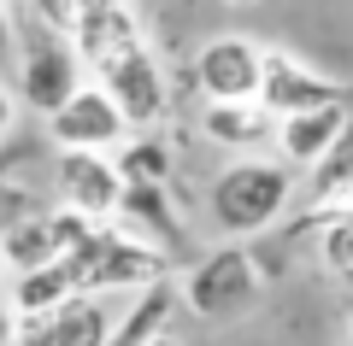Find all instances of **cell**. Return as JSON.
<instances>
[{"instance_id": "obj_13", "label": "cell", "mask_w": 353, "mask_h": 346, "mask_svg": "<svg viewBox=\"0 0 353 346\" xmlns=\"http://www.w3.org/2000/svg\"><path fill=\"white\" fill-rule=\"evenodd\" d=\"M201 136L212 141V147H230L236 159H253L259 147L277 141V118H271L259 100H206Z\"/></svg>"}, {"instance_id": "obj_19", "label": "cell", "mask_w": 353, "mask_h": 346, "mask_svg": "<svg viewBox=\"0 0 353 346\" xmlns=\"http://www.w3.org/2000/svg\"><path fill=\"white\" fill-rule=\"evenodd\" d=\"M88 0H24V18L30 30H48V36H77V18H83Z\"/></svg>"}, {"instance_id": "obj_12", "label": "cell", "mask_w": 353, "mask_h": 346, "mask_svg": "<svg viewBox=\"0 0 353 346\" xmlns=\"http://www.w3.org/2000/svg\"><path fill=\"white\" fill-rule=\"evenodd\" d=\"M353 129L347 118V100H336V106H318V111H294V118H277V159L289 164V171H312L318 159H324L330 147H336L341 136Z\"/></svg>"}, {"instance_id": "obj_10", "label": "cell", "mask_w": 353, "mask_h": 346, "mask_svg": "<svg viewBox=\"0 0 353 346\" xmlns=\"http://www.w3.org/2000/svg\"><path fill=\"white\" fill-rule=\"evenodd\" d=\"M112 223L130 229L136 241H148V247H159L165 259H183L189 252V241H183V211H176V199H171L165 182H124Z\"/></svg>"}, {"instance_id": "obj_3", "label": "cell", "mask_w": 353, "mask_h": 346, "mask_svg": "<svg viewBox=\"0 0 353 346\" xmlns=\"http://www.w3.org/2000/svg\"><path fill=\"white\" fill-rule=\"evenodd\" d=\"M59 264L71 270L77 294H94V299H112V294L130 299L153 282H171V259L148 241H136L130 229H118V223H88V235Z\"/></svg>"}, {"instance_id": "obj_8", "label": "cell", "mask_w": 353, "mask_h": 346, "mask_svg": "<svg viewBox=\"0 0 353 346\" xmlns=\"http://www.w3.org/2000/svg\"><path fill=\"white\" fill-rule=\"evenodd\" d=\"M259 76H265V47L241 30L212 36L194 53V88L206 100H259Z\"/></svg>"}, {"instance_id": "obj_2", "label": "cell", "mask_w": 353, "mask_h": 346, "mask_svg": "<svg viewBox=\"0 0 353 346\" xmlns=\"http://www.w3.org/2000/svg\"><path fill=\"white\" fill-rule=\"evenodd\" d=\"M294 188H301V176L283 159H265V153L230 159L224 171L212 176V188H206V211H212L218 235L253 241V235H265V229H277L294 211Z\"/></svg>"}, {"instance_id": "obj_7", "label": "cell", "mask_w": 353, "mask_h": 346, "mask_svg": "<svg viewBox=\"0 0 353 346\" xmlns=\"http://www.w3.org/2000/svg\"><path fill=\"white\" fill-rule=\"evenodd\" d=\"M48 136H53V147H71V153H118L136 129L124 124V111H118L94 83H83L48 118Z\"/></svg>"}, {"instance_id": "obj_5", "label": "cell", "mask_w": 353, "mask_h": 346, "mask_svg": "<svg viewBox=\"0 0 353 346\" xmlns=\"http://www.w3.org/2000/svg\"><path fill=\"white\" fill-rule=\"evenodd\" d=\"M83 59L65 36H48V30H30V41H18V106H30L36 118H53L65 100L83 88Z\"/></svg>"}, {"instance_id": "obj_23", "label": "cell", "mask_w": 353, "mask_h": 346, "mask_svg": "<svg viewBox=\"0 0 353 346\" xmlns=\"http://www.w3.org/2000/svg\"><path fill=\"white\" fill-rule=\"evenodd\" d=\"M148 346H183V340H176V334H171V329H165V334H159V340H148Z\"/></svg>"}, {"instance_id": "obj_18", "label": "cell", "mask_w": 353, "mask_h": 346, "mask_svg": "<svg viewBox=\"0 0 353 346\" xmlns=\"http://www.w3.org/2000/svg\"><path fill=\"white\" fill-rule=\"evenodd\" d=\"M312 235H318V259H324V270L353 294V223L336 217V223H318Z\"/></svg>"}, {"instance_id": "obj_17", "label": "cell", "mask_w": 353, "mask_h": 346, "mask_svg": "<svg viewBox=\"0 0 353 346\" xmlns=\"http://www.w3.org/2000/svg\"><path fill=\"white\" fill-rule=\"evenodd\" d=\"M112 164H118V176H124V182H171V171H176L171 147H165L153 129H136V136L112 153Z\"/></svg>"}, {"instance_id": "obj_22", "label": "cell", "mask_w": 353, "mask_h": 346, "mask_svg": "<svg viewBox=\"0 0 353 346\" xmlns=\"http://www.w3.org/2000/svg\"><path fill=\"white\" fill-rule=\"evenodd\" d=\"M12 340H18V311L6 299V288H0V346H12Z\"/></svg>"}, {"instance_id": "obj_14", "label": "cell", "mask_w": 353, "mask_h": 346, "mask_svg": "<svg viewBox=\"0 0 353 346\" xmlns=\"http://www.w3.org/2000/svg\"><path fill=\"white\" fill-rule=\"evenodd\" d=\"M176 276L171 282H153V288H141V294H130L124 299V311L112 317V329H106V346H148V340H159L165 329H171V317H176Z\"/></svg>"}, {"instance_id": "obj_6", "label": "cell", "mask_w": 353, "mask_h": 346, "mask_svg": "<svg viewBox=\"0 0 353 346\" xmlns=\"http://www.w3.org/2000/svg\"><path fill=\"white\" fill-rule=\"evenodd\" d=\"M118 194H124V176H118L112 153L53 147V206L77 211V217H88V223H112Z\"/></svg>"}, {"instance_id": "obj_26", "label": "cell", "mask_w": 353, "mask_h": 346, "mask_svg": "<svg viewBox=\"0 0 353 346\" xmlns=\"http://www.w3.org/2000/svg\"><path fill=\"white\" fill-rule=\"evenodd\" d=\"M347 323H353V305H347Z\"/></svg>"}, {"instance_id": "obj_16", "label": "cell", "mask_w": 353, "mask_h": 346, "mask_svg": "<svg viewBox=\"0 0 353 346\" xmlns=\"http://www.w3.org/2000/svg\"><path fill=\"white\" fill-rule=\"evenodd\" d=\"M71 294H77V282H71V270H65L59 259L41 264V270L12 276V288H6V299H12L18 317H41V311H53L59 299H71Z\"/></svg>"}, {"instance_id": "obj_11", "label": "cell", "mask_w": 353, "mask_h": 346, "mask_svg": "<svg viewBox=\"0 0 353 346\" xmlns=\"http://www.w3.org/2000/svg\"><path fill=\"white\" fill-rule=\"evenodd\" d=\"M347 100V88L318 76L312 65L289 59V53H271L265 47V76H259V106L271 118H294V111H318V106H336Z\"/></svg>"}, {"instance_id": "obj_9", "label": "cell", "mask_w": 353, "mask_h": 346, "mask_svg": "<svg viewBox=\"0 0 353 346\" xmlns=\"http://www.w3.org/2000/svg\"><path fill=\"white\" fill-rule=\"evenodd\" d=\"M118 311L94 294H71L41 317H18V340L12 346H106Z\"/></svg>"}, {"instance_id": "obj_24", "label": "cell", "mask_w": 353, "mask_h": 346, "mask_svg": "<svg viewBox=\"0 0 353 346\" xmlns=\"http://www.w3.org/2000/svg\"><path fill=\"white\" fill-rule=\"evenodd\" d=\"M224 6L230 12H248V6H259V0H224Z\"/></svg>"}, {"instance_id": "obj_21", "label": "cell", "mask_w": 353, "mask_h": 346, "mask_svg": "<svg viewBox=\"0 0 353 346\" xmlns=\"http://www.w3.org/2000/svg\"><path fill=\"white\" fill-rule=\"evenodd\" d=\"M18 118H24V106H18V94H12V88L0 83V141H6V136L18 129Z\"/></svg>"}, {"instance_id": "obj_1", "label": "cell", "mask_w": 353, "mask_h": 346, "mask_svg": "<svg viewBox=\"0 0 353 346\" xmlns=\"http://www.w3.org/2000/svg\"><path fill=\"white\" fill-rule=\"evenodd\" d=\"M77 59H83V76L124 111L130 129H153L171 106L165 94V71L153 59L148 36H141L136 12L124 0H88L83 18H77V36H71Z\"/></svg>"}, {"instance_id": "obj_20", "label": "cell", "mask_w": 353, "mask_h": 346, "mask_svg": "<svg viewBox=\"0 0 353 346\" xmlns=\"http://www.w3.org/2000/svg\"><path fill=\"white\" fill-rule=\"evenodd\" d=\"M18 59V12H12V0H0V65Z\"/></svg>"}, {"instance_id": "obj_25", "label": "cell", "mask_w": 353, "mask_h": 346, "mask_svg": "<svg viewBox=\"0 0 353 346\" xmlns=\"http://www.w3.org/2000/svg\"><path fill=\"white\" fill-rule=\"evenodd\" d=\"M0 282H6V264H0Z\"/></svg>"}, {"instance_id": "obj_4", "label": "cell", "mask_w": 353, "mask_h": 346, "mask_svg": "<svg viewBox=\"0 0 353 346\" xmlns=\"http://www.w3.org/2000/svg\"><path fill=\"white\" fill-rule=\"evenodd\" d=\"M259 299V264L241 241L230 247H212L176 276V305L194 311L206 323H224V317H241V311Z\"/></svg>"}, {"instance_id": "obj_15", "label": "cell", "mask_w": 353, "mask_h": 346, "mask_svg": "<svg viewBox=\"0 0 353 346\" xmlns=\"http://www.w3.org/2000/svg\"><path fill=\"white\" fill-rule=\"evenodd\" d=\"M53 259H59V241H53V206L0 235V264H6V276L41 270V264H53Z\"/></svg>"}]
</instances>
